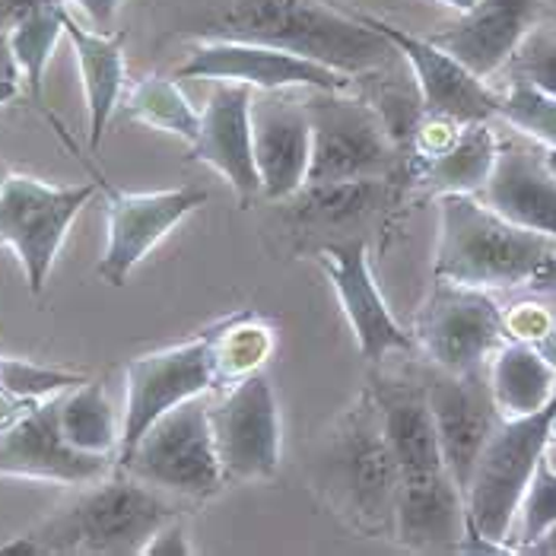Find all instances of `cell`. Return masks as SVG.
Listing matches in <instances>:
<instances>
[{"mask_svg": "<svg viewBox=\"0 0 556 556\" xmlns=\"http://www.w3.org/2000/svg\"><path fill=\"white\" fill-rule=\"evenodd\" d=\"M435 277L477 290L556 293V239L515 226L477 194H439Z\"/></svg>", "mask_w": 556, "mask_h": 556, "instance_id": "6da1fadb", "label": "cell"}, {"mask_svg": "<svg viewBox=\"0 0 556 556\" xmlns=\"http://www.w3.org/2000/svg\"><path fill=\"white\" fill-rule=\"evenodd\" d=\"M201 36L283 48L353 77L386 67L397 54L382 33L334 0H226Z\"/></svg>", "mask_w": 556, "mask_h": 556, "instance_id": "7a4b0ae2", "label": "cell"}, {"mask_svg": "<svg viewBox=\"0 0 556 556\" xmlns=\"http://www.w3.org/2000/svg\"><path fill=\"white\" fill-rule=\"evenodd\" d=\"M178 515L169 496L115 468L33 528L45 554L134 556Z\"/></svg>", "mask_w": 556, "mask_h": 556, "instance_id": "3957f363", "label": "cell"}, {"mask_svg": "<svg viewBox=\"0 0 556 556\" xmlns=\"http://www.w3.org/2000/svg\"><path fill=\"white\" fill-rule=\"evenodd\" d=\"M315 480L363 531L394 528L401 468L388 442L379 404L366 391L315 455Z\"/></svg>", "mask_w": 556, "mask_h": 556, "instance_id": "277c9868", "label": "cell"}, {"mask_svg": "<svg viewBox=\"0 0 556 556\" xmlns=\"http://www.w3.org/2000/svg\"><path fill=\"white\" fill-rule=\"evenodd\" d=\"M554 397L547 407L528 417H503L477 458L471 483L465 490V506L468 538L480 544V551H513L509 538L518 506L551 442Z\"/></svg>", "mask_w": 556, "mask_h": 556, "instance_id": "5b68a950", "label": "cell"}, {"mask_svg": "<svg viewBox=\"0 0 556 556\" xmlns=\"http://www.w3.org/2000/svg\"><path fill=\"white\" fill-rule=\"evenodd\" d=\"M312 125V163L305 185L386 181L401 169V150L386 118L350 92L308 89L302 99Z\"/></svg>", "mask_w": 556, "mask_h": 556, "instance_id": "8992f818", "label": "cell"}, {"mask_svg": "<svg viewBox=\"0 0 556 556\" xmlns=\"http://www.w3.org/2000/svg\"><path fill=\"white\" fill-rule=\"evenodd\" d=\"M115 468L172 496H216L226 486V477L216 455L211 404L204 397H191L172 407L140 435L130 455L115 462Z\"/></svg>", "mask_w": 556, "mask_h": 556, "instance_id": "52a82bcc", "label": "cell"}, {"mask_svg": "<svg viewBox=\"0 0 556 556\" xmlns=\"http://www.w3.org/2000/svg\"><path fill=\"white\" fill-rule=\"evenodd\" d=\"M96 194L99 181L48 185L26 172H7L0 188V242L16 252L33 296H42L71 223Z\"/></svg>", "mask_w": 556, "mask_h": 556, "instance_id": "ba28073f", "label": "cell"}, {"mask_svg": "<svg viewBox=\"0 0 556 556\" xmlns=\"http://www.w3.org/2000/svg\"><path fill=\"white\" fill-rule=\"evenodd\" d=\"M503 308L490 290L435 277L414 321V341L435 369L455 376L483 369L486 356L503 346Z\"/></svg>", "mask_w": 556, "mask_h": 556, "instance_id": "9c48e42d", "label": "cell"}, {"mask_svg": "<svg viewBox=\"0 0 556 556\" xmlns=\"http://www.w3.org/2000/svg\"><path fill=\"white\" fill-rule=\"evenodd\" d=\"M219 391L214 366L211 334H198L191 341L175 343L166 350L143 353L128 363L125 372V414H122V445L118 458L130 455L140 435L153 427L172 407Z\"/></svg>", "mask_w": 556, "mask_h": 556, "instance_id": "30bf717a", "label": "cell"}, {"mask_svg": "<svg viewBox=\"0 0 556 556\" xmlns=\"http://www.w3.org/2000/svg\"><path fill=\"white\" fill-rule=\"evenodd\" d=\"M216 455L226 483L267 480L280 468V401L264 372L219 388L211 401Z\"/></svg>", "mask_w": 556, "mask_h": 556, "instance_id": "8fae6325", "label": "cell"}, {"mask_svg": "<svg viewBox=\"0 0 556 556\" xmlns=\"http://www.w3.org/2000/svg\"><path fill=\"white\" fill-rule=\"evenodd\" d=\"M175 80H216L242 84L257 92H287V89H318V92H350L353 74L328 67L321 61L302 58L283 48L232 39H204L191 48L188 61L175 71Z\"/></svg>", "mask_w": 556, "mask_h": 556, "instance_id": "7c38bea8", "label": "cell"}, {"mask_svg": "<svg viewBox=\"0 0 556 556\" xmlns=\"http://www.w3.org/2000/svg\"><path fill=\"white\" fill-rule=\"evenodd\" d=\"M105 194V252L99 261V277L112 287H125L130 270L150 255L172 229L211 201L204 188H169V191H122L96 175Z\"/></svg>", "mask_w": 556, "mask_h": 556, "instance_id": "4fadbf2b", "label": "cell"}, {"mask_svg": "<svg viewBox=\"0 0 556 556\" xmlns=\"http://www.w3.org/2000/svg\"><path fill=\"white\" fill-rule=\"evenodd\" d=\"M356 16L376 33H382L388 42L397 48V54H404L417 84L424 115L452 118L458 125H480V122L500 118L503 92L490 89L486 80L477 77L471 67H465L455 54L439 48L432 39L410 36L379 16H366V13H356Z\"/></svg>", "mask_w": 556, "mask_h": 556, "instance_id": "5bb4252c", "label": "cell"}, {"mask_svg": "<svg viewBox=\"0 0 556 556\" xmlns=\"http://www.w3.org/2000/svg\"><path fill=\"white\" fill-rule=\"evenodd\" d=\"M318 264L338 293V302L353 328L359 353L369 363L379 366L391 353L417 350L414 334H407L388 308L386 296L376 283L372 264H369V245L363 239L328 242L318 252Z\"/></svg>", "mask_w": 556, "mask_h": 556, "instance_id": "9a60e30c", "label": "cell"}, {"mask_svg": "<svg viewBox=\"0 0 556 556\" xmlns=\"http://www.w3.org/2000/svg\"><path fill=\"white\" fill-rule=\"evenodd\" d=\"M427 397L445 468L462 490H468L477 458L503 420L493 401L490 376L483 369L462 376L435 369V376L427 379Z\"/></svg>", "mask_w": 556, "mask_h": 556, "instance_id": "2e32d148", "label": "cell"}, {"mask_svg": "<svg viewBox=\"0 0 556 556\" xmlns=\"http://www.w3.org/2000/svg\"><path fill=\"white\" fill-rule=\"evenodd\" d=\"M109 471V455H89L64 439L58 424V397L33 404L13 427L0 432V477L86 486Z\"/></svg>", "mask_w": 556, "mask_h": 556, "instance_id": "e0dca14e", "label": "cell"}, {"mask_svg": "<svg viewBox=\"0 0 556 556\" xmlns=\"http://www.w3.org/2000/svg\"><path fill=\"white\" fill-rule=\"evenodd\" d=\"M287 92H257L252 99L255 166L267 201H290L308 181L312 125L305 102Z\"/></svg>", "mask_w": 556, "mask_h": 556, "instance_id": "ac0fdd59", "label": "cell"}, {"mask_svg": "<svg viewBox=\"0 0 556 556\" xmlns=\"http://www.w3.org/2000/svg\"><path fill=\"white\" fill-rule=\"evenodd\" d=\"M252 99H255L252 86L216 84L201 112V134L188 150V160L214 166L229 181V188L239 194L242 204H249L261 194Z\"/></svg>", "mask_w": 556, "mask_h": 556, "instance_id": "d6986e66", "label": "cell"}, {"mask_svg": "<svg viewBox=\"0 0 556 556\" xmlns=\"http://www.w3.org/2000/svg\"><path fill=\"white\" fill-rule=\"evenodd\" d=\"M391 534L407 551L445 554L468 547L465 490L455 483L448 468L401 480Z\"/></svg>", "mask_w": 556, "mask_h": 556, "instance_id": "ffe728a7", "label": "cell"}, {"mask_svg": "<svg viewBox=\"0 0 556 556\" xmlns=\"http://www.w3.org/2000/svg\"><path fill=\"white\" fill-rule=\"evenodd\" d=\"M477 198L515 226L556 239V175L547 150L528 140H500L496 166Z\"/></svg>", "mask_w": 556, "mask_h": 556, "instance_id": "44dd1931", "label": "cell"}, {"mask_svg": "<svg viewBox=\"0 0 556 556\" xmlns=\"http://www.w3.org/2000/svg\"><path fill=\"white\" fill-rule=\"evenodd\" d=\"M541 0H477L448 29L429 36L477 77H493L513 61L515 48L534 29Z\"/></svg>", "mask_w": 556, "mask_h": 556, "instance_id": "7402d4cb", "label": "cell"}, {"mask_svg": "<svg viewBox=\"0 0 556 556\" xmlns=\"http://www.w3.org/2000/svg\"><path fill=\"white\" fill-rule=\"evenodd\" d=\"M369 391L379 404L382 427L401 468V480L442 471L445 458H442L439 432L429 410L427 382L420 386V382H401L391 376H376Z\"/></svg>", "mask_w": 556, "mask_h": 556, "instance_id": "603a6c76", "label": "cell"}, {"mask_svg": "<svg viewBox=\"0 0 556 556\" xmlns=\"http://www.w3.org/2000/svg\"><path fill=\"white\" fill-rule=\"evenodd\" d=\"M64 36L74 45L80 80H84L86 115H89V150L99 153L105 128H109L115 109L122 105L125 80H128L122 36L86 29L71 13H64Z\"/></svg>", "mask_w": 556, "mask_h": 556, "instance_id": "cb8c5ba5", "label": "cell"}, {"mask_svg": "<svg viewBox=\"0 0 556 556\" xmlns=\"http://www.w3.org/2000/svg\"><path fill=\"white\" fill-rule=\"evenodd\" d=\"M500 140L490 130V122L480 125H462L458 137L435 156L414 160V178L439 194H480L490 172L496 166Z\"/></svg>", "mask_w": 556, "mask_h": 556, "instance_id": "d4e9b609", "label": "cell"}, {"mask_svg": "<svg viewBox=\"0 0 556 556\" xmlns=\"http://www.w3.org/2000/svg\"><path fill=\"white\" fill-rule=\"evenodd\" d=\"M490 388L503 417H528L551 404L556 394V366L538 346L525 341L503 343L490 363Z\"/></svg>", "mask_w": 556, "mask_h": 556, "instance_id": "484cf974", "label": "cell"}, {"mask_svg": "<svg viewBox=\"0 0 556 556\" xmlns=\"http://www.w3.org/2000/svg\"><path fill=\"white\" fill-rule=\"evenodd\" d=\"M58 424L64 439L89 455H109L118 458L122 445V420L105 394L102 382H89L71 388L64 397H58Z\"/></svg>", "mask_w": 556, "mask_h": 556, "instance_id": "4316f807", "label": "cell"}, {"mask_svg": "<svg viewBox=\"0 0 556 556\" xmlns=\"http://www.w3.org/2000/svg\"><path fill=\"white\" fill-rule=\"evenodd\" d=\"M64 13H67L64 0H45L10 29V54L33 102H42L45 67L51 61L58 39L64 36Z\"/></svg>", "mask_w": 556, "mask_h": 556, "instance_id": "83f0119b", "label": "cell"}, {"mask_svg": "<svg viewBox=\"0 0 556 556\" xmlns=\"http://www.w3.org/2000/svg\"><path fill=\"white\" fill-rule=\"evenodd\" d=\"M214 346V366L219 388L236 386L239 379L261 372L274 353V331L255 315H236L207 331Z\"/></svg>", "mask_w": 556, "mask_h": 556, "instance_id": "f1b7e54d", "label": "cell"}, {"mask_svg": "<svg viewBox=\"0 0 556 556\" xmlns=\"http://www.w3.org/2000/svg\"><path fill=\"white\" fill-rule=\"evenodd\" d=\"M122 109L130 122L175 134L188 143H194L201 134V112L169 77H143L140 84L130 86Z\"/></svg>", "mask_w": 556, "mask_h": 556, "instance_id": "f546056e", "label": "cell"}, {"mask_svg": "<svg viewBox=\"0 0 556 556\" xmlns=\"http://www.w3.org/2000/svg\"><path fill=\"white\" fill-rule=\"evenodd\" d=\"M500 118L506 125H513L518 134H525L528 140L556 150V96L551 92L525 84V80H513L509 89L503 92Z\"/></svg>", "mask_w": 556, "mask_h": 556, "instance_id": "4dcf8cb0", "label": "cell"}, {"mask_svg": "<svg viewBox=\"0 0 556 556\" xmlns=\"http://www.w3.org/2000/svg\"><path fill=\"white\" fill-rule=\"evenodd\" d=\"M551 528H556V471L554 465L547 462V455H544L538 462V468H534L528 490H525L521 506H518V518H515L513 528L518 541L513 544V551L531 547Z\"/></svg>", "mask_w": 556, "mask_h": 556, "instance_id": "1f68e13d", "label": "cell"}, {"mask_svg": "<svg viewBox=\"0 0 556 556\" xmlns=\"http://www.w3.org/2000/svg\"><path fill=\"white\" fill-rule=\"evenodd\" d=\"M84 382V372H67V369H51V366H39L29 359L0 356V388L20 401H48V397H58Z\"/></svg>", "mask_w": 556, "mask_h": 556, "instance_id": "d6a6232c", "label": "cell"}, {"mask_svg": "<svg viewBox=\"0 0 556 556\" xmlns=\"http://www.w3.org/2000/svg\"><path fill=\"white\" fill-rule=\"evenodd\" d=\"M513 80L556 96V29H531L513 54Z\"/></svg>", "mask_w": 556, "mask_h": 556, "instance_id": "836d02e7", "label": "cell"}, {"mask_svg": "<svg viewBox=\"0 0 556 556\" xmlns=\"http://www.w3.org/2000/svg\"><path fill=\"white\" fill-rule=\"evenodd\" d=\"M45 0H0V77L3 80H16L20 84V74H16V64H13V54H10V29Z\"/></svg>", "mask_w": 556, "mask_h": 556, "instance_id": "e575fe53", "label": "cell"}, {"mask_svg": "<svg viewBox=\"0 0 556 556\" xmlns=\"http://www.w3.org/2000/svg\"><path fill=\"white\" fill-rule=\"evenodd\" d=\"M143 554L150 556H188L194 554V547H191V538H188V525L181 521V515H175L169 518L153 538H150V544H147V551Z\"/></svg>", "mask_w": 556, "mask_h": 556, "instance_id": "d590c367", "label": "cell"}, {"mask_svg": "<svg viewBox=\"0 0 556 556\" xmlns=\"http://www.w3.org/2000/svg\"><path fill=\"white\" fill-rule=\"evenodd\" d=\"M77 10H84V16L92 23V29L99 33H109L118 10H122V0H71Z\"/></svg>", "mask_w": 556, "mask_h": 556, "instance_id": "8d00e7d4", "label": "cell"}, {"mask_svg": "<svg viewBox=\"0 0 556 556\" xmlns=\"http://www.w3.org/2000/svg\"><path fill=\"white\" fill-rule=\"evenodd\" d=\"M33 404H39V401H20V397H13L10 391L0 388V432L7 427H13Z\"/></svg>", "mask_w": 556, "mask_h": 556, "instance_id": "74e56055", "label": "cell"}, {"mask_svg": "<svg viewBox=\"0 0 556 556\" xmlns=\"http://www.w3.org/2000/svg\"><path fill=\"white\" fill-rule=\"evenodd\" d=\"M42 544L36 541V534L29 531V534H20V538H13V541H7V544H0V556H42Z\"/></svg>", "mask_w": 556, "mask_h": 556, "instance_id": "f35d334b", "label": "cell"}, {"mask_svg": "<svg viewBox=\"0 0 556 556\" xmlns=\"http://www.w3.org/2000/svg\"><path fill=\"white\" fill-rule=\"evenodd\" d=\"M521 554H551V556H556V528H551V531H547L544 538H538V541H534L531 547H525Z\"/></svg>", "mask_w": 556, "mask_h": 556, "instance_id": "ab89813d", "label": "cell"}, {"mask_svg": "<svg viewBox=\"0 0 556 556\" xmlns=\"http://www.w3.org/2000/svg\"><path fill=\"white\" fill-rule=\"evenodd\" d=\"M534 346L541 350V356H544L551 366H556V321H554V328L547 331V338H544V341H538Z\"/></svg>", "mask_w": 556, "mask_h": 556, "instance_id": "60d3db41", "label": "cell"}, {"mask_svg": "<svg viewBox=\"0 0 556 556\" xmlns=\"http://www.w3.org/2000/svg\"><path fill=\"white\" fill-rule=\"evenodd\" d=\"M16 96H20V84H16V80H3V77H0V105L13 102Z\"/></svg>", "mask_w": 556, "mask_h": 556, "instance_id": "b9f144b4", "label": "cell"}, {"mask_svg": "<svg viewBox=\"0 0 556 556\" xmlns=\"http://www.w3.org/2000/svg\"><path fill=\"white\" fill-rule=\"evenodd\" d=\"M439 3H445V7H452V10H458V13H468L477 0H439Z\"/></svg>", "mask_w": 556, "mask_h": 556, "instance_id": "7bdbcfd3", "label": "cell"}, {"mask_svg": "<svg viewBox=\"0 0 556 556\" xmlns=\"http://www.w3.org/2000/svg\"><path fill=\"white\" fill-rule=\"evenodd\" d=\"M7 172H10V166H3V163H0V188H3V178H7ZM0 216H3V204H0Z\"/></svg>", "mask_w": 556, "mask_h": 556, "instance_id": "ee69618b", "label": "cell"}, {"mask_svg": "<svg viewBox=\"0 0 556 556\" xmlns=\"http://www.w3.org/2000/svg\"><path fill=\"white\" fill-rule=\"evenodd\" d=\"M547 166H551L556 175V150H547Z\"/></svg>", "mask_w": 556, "mask_h": 556, "instance_id": "f6af8a7d", "label": "cell"}, {"mask_svg": "<svg viewBox=\"0 0 556 556\" xmlns=\"http://www.w3.org/2000/svg\"><path fill=\"white\" fill-rule=\"evenodd\" d=\"M551 439H556V397H554V424H551Z\"/></svg>", "mask_w": 556, "mask_h": 556, "instance_id": "bcb514c9", "label": "cell"}]
</instances>
